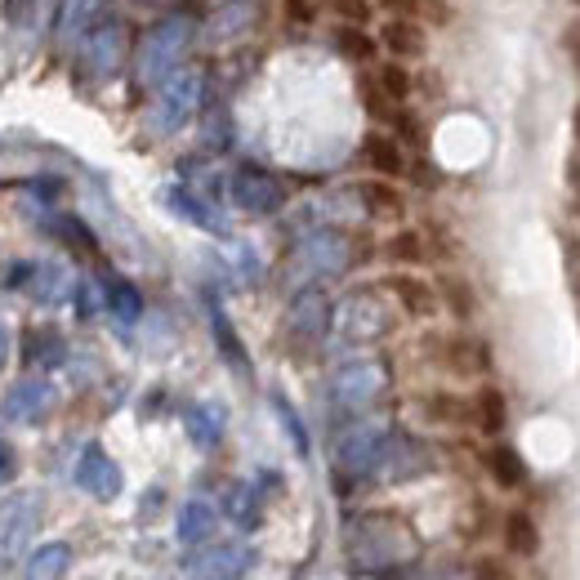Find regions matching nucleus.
I'll use <instances>...</instances> for the list:
<instances>
[{"label": "nucleus", "instance_id": "obj_1", "mask_svg": "<svg viewBox=\"0 0 580 580\" xmlns=\"http://www.w3.org/2000/svg\"><path fill=\"white\" fill-rule=\"evenodd\" d=\"M415 554H420L415 536L389 513H366L349 522V558L362 571H394L407 567Z\"/></svg>", "mask_w": 580, "mask_h": 580}, {"label": "nucleus", "instance_id": "obj_6", "mask_svg": "<svg viewBox=\"0 0 580 580\" xmlns=\"http://www.w3.org/2000/svg\"><path fill=\"white\" fill-rule=\"evenodd\" d=\"M232 197H237V206L264 215V210H277L281 206V188L268 174H259V170H241L232 179Z\"/></svg>", "mask_w": 580, "mask_h": 580}, {"label": "nucleus", "instance_id": "obj_16", "mask_svg": "<svg viewBox=\"0 0 580 580\" xmlns=\"http://www.w3.org/2000/svg\"><path fill=\"white\" fill-rule=\"evenodd\" d=\"M32 268H36V264H27V259L10 264V273H5V286H10V290H27V281H32Z\"/></svg>", "mask_w": 580, "mask_h": 580}, {"label": "nucleus", "instance_id": "obj_17", "mask_svg": "<svg viewBox=\"0 0 580 580\" xmlns=\"http://www.w3.org/2000/svg\"><path fill=\"white\" fill-rule=\"evenodd\" d=\"M14 473H19V456H14V447L0 443V487H5V482H14Z\"/></svg>", "mask_w": 580, "mask_h": 580}, {"label": "nucleus", "instance_id": "obj_8", "mask_svg": "<svg viewBox=\"0 0 580 580\" xmlns=\"http://www.w3.org/2000/svg\"><path fill=\"white\" fill-rule=\"evenodd\" d=\"M340 398H349V402H371L375 398V389L384 384V375H379V366H371V362H362V366H349V371H340Z\"/></svg>", "mask_w": 580, "mask_h": 580}, {"label": "nucleus", "instance_id": "obj_10", "mask_svg": "<svg viewBox=\"0 0 580 580\" xmlns=\"http://www.w3.org/2000/svg\"><path fill=\"white\" fill-rule=\"evenodd\" d=\"M63 335H55V330H36V335H27V345H23V358L32 362V366H63Z\"/></svg>", "mask_w": 580, "mask_h": 580}, {"label": "nucleus", "instance_id": "obj_11", "mask_svg": "<svg viewBox=\"0 0 580 580\" xmlns=\"http://www.w3.org/2000/svg\"><path fill=\"white\" fill-rule=\"evenodd\" d=\"M210 527H215V513H210L202 500H197V505H188L183 518H179V541H188V545H192V541H206V536H210Z\"/></svg>", "mask_w": 580, "mask_h": 580}, {"label": "nucleus", "instance_id": "obj_2", "mask_svg": "<svg viewBox=\"0 0 580 580\" xmlns=\"http://www.w3.org/2000/svg\"><path fill=\"white\" fill-rule=\"evenodd\" d=\"M251 563L255 554L246 545H210L188 558V576L192 580H241L251 571Z\"/></svg>", "mask_w": 580, "mask_h": 580}, {"label": "nucleus", "instance_id": "obj_13", "mask_svg": "<svg viewBox=\"0 0 580 580\" xmlns=\"http://www.w3.org/2000/svg\"><path fill=\"white\" fill-rule=\"evenodd\" d=\"M108 309L121 317V322H134L138 317V295L130 281H108Z\"/></svg>", "mask_w": 580, "mask_h": 580}, {"label": "nucleus", "instance_id": "obj_14", "mask_svg": "<svg viewBox=\"0 0 580 580\" xmlns=\"http://www.w3.org/2000/svg\"><path fill=\"white\" fill-rule=\"evenodd\" d=\"M232 518H237L241 527L255 522V500H251V492H232Z\"/></svg>", "mask_w": 580, "mask_h": 580}, {"label": "nucleus", "instance_id": "obj_3", "mask_svg": "<svg viewBox=\"0 0 580 580\" xmlns=\"http://www.w3.org/2000/svg\"><path fill=\"white\" fill-rule=\"evenodd\" d=\"M50 407H55V384L50 379H19L5 394V402H0V415L14 420V424H36Z\"/></svg>", "mask_w": 580, "mask_h": 580}, {"label": "nucleus", "instance_id": "obj_4", "mask_svg": "<svg viewBox=\"0 0 580 580\" xmlns=\"http://www.w3.org/2000/svg\"><path fill=\"white\" fill-rule=\"evenodd\" d=\"M389 330V317H384V309L371 300V295H353L345 300L340 309V335L349 345H362V340H375V335Z\"/></svg>", "mask_w": 580, "mask_h": 580}, {"label": "nucleus", "instance_id": "obj_12", "mask_svg": "<svg viewBox=\"0 0 580 580\" xmlns=\"http://www.w3.org/2000/svg\"><path fill=\"white\" fill-rule=\"evenodd\" d=\"M32 518H36V505H32L27 496H14V505L5 509V541H10V545H19V541L27 536Z\"/></svg>", "mask_w": 580, "mask_h": 580}, {"label": "nucleus", "instance_id": "obj_15", "mask_svg": "<svg viewBox=\"0 0 580 580\" xmlns=\"http://www.w3.org/2000/svg\"><path fill=\"white\" fill-rule=\"evenodd\" d=\"M99 304H104V300H99V290H94V286L85 281V286L76 290V309H81V317H94V313H99Z\"/></svg>", "mask_w": 580, "mask_h": 580}, {"label": "nucleus", "instance_id": "obj_9", "mask_svg": "<svg viewBox=\"0 0 580 580\" xmlns=\"http://www.w3.org/2000/svg\"><path fill=\"white\" fill-rule=\"evenodd\" d=\"M27 290L36 295V304H59L68 295V273H63V264H36Z\"/></svg>", "mask_w": 580, "mask_h": 580}, {"label": "nucleus", "instance_id": "obj_7", "mask_svg": "<svg viewBox=\"0 0 580 580\" xmlns=\"http://www.w3.org/2000/svg\"><path fill=\"white\" fill-rule=\"evenodd\" d=\"M72 563V545L68 541H50V545H40L27 563V580H59Z\"/></svg>", "mask_w": 580, "mask_h": 580}, {"label": "nucleus", "instance_id": "obj_5", "mask_svg": "<svg viewBox=\"0 0 580 580\" xmlns=\"http://www.w3.org/2000/svg\"><path fill=\"white\" fill-rule=\"evenodd\" d=\"M76 482L89 492V496H99V500H112L121 492V469L104 456V447H85L81 460H76Z\"/></svg>", "mask_w": 580, "mask_h": 580}, {"label": "nucleus", "instance_id": "obj_18", "mask_svg": "<svg viewBox=\"0 0 580 580\" xmlns=\"http://www.w3.org/2000/svg\"><path fill=\"white\" fill-rule=\"evenodd\" d=\"M10 353H14V340H10V330H5V326H0V366H5V362H10Z\"/></svg>", "mask_w": 580, "mask_h": 580}]
</instances>
